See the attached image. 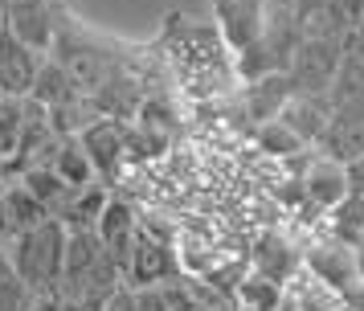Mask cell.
<instances>
[{"mask_svg":"<svg viewBox=\"0 0 364 311\" xmlns=\"http://www.w3.org/2000/svg\"><path fill=\"white\" fill-rule=\"evenodd\" d=\"M9 270L33 295H53L66 275V226L58 217H46L41 226L21 229L4 250Z\"/></svg>","mask_w":364,"mask_h":311,"instance_id":"cell-1","label":"cell"},{"mask_svg":"<svg viewBox=\"0 0 364 311\" xmlns=\"http://www.w3.org/2000/svg\"><path fill=\"white\" fill-rule=\"evenodd\" d=\"M119 275H123L127 287H164L168 278L181 275L176 246L168 242V238H156V233H148V229L139 226L132 250H127V258H123V266H119Z\"/></svg>","mask_w":364,"mask_h":311,"instance_id":"cell-2","label":"cell"},{"mask_svg":"<svg viewBox=\"0 0 364 311\" xmlns=\"http://www.w3.org/2000/svg\"><path fill=\"white\" fill-rule=\"evenodd\" d=\"M299 262L311 270V275H319L323 283H331V287H340V291H348L352 283H356V258H352V246L340 242V238H331L328 229H323V221L299 242Z\"/></svg>","mask_w":364,"mask_h":311,"instance_id":"cell-3","label":"cell"},{"mask_svg":"<svg viewBox=\"0 0 364 311\" xmlns=\"http://www.w3.org/2000/svg\"><path fill=\"white\" fill-rule=\"evenodd\" d=\"M50 58H58V62L70 70V78L78 82L82 90H99L102 82H111L119 74V65H115V53H107L102 46H90V41H78V37H53V46H50Z\"/></svg>","mask_w":364,"mask_h":311,"instance_id":"cell-4","label":"cell"},{"mask_svg":"<svg viewBox=\"0 0 364 311\" xmlns=\"http://www.w3.org/2000/svg\"><path fill=\"white\" fill-rule=\"evenodd\" d=\"M336 70H340V46L328 37H307L295 49L291 86H295V95H328Z\"/></svg>","mask_w":364,"mask_h":311,"instance_id":"cell-5","label":"cell"},{"mask_svg":"<svg viewBox=\"0 0 364 311\" xmlns=\"http://www.w3.org/2000/svg\"><path fill=\"white\" fill-rule=\"evenodd\" d=\"M41 62H46L41 49L25 46L13 33H0V95L4 98H29Z\"/></svg>","mask_w":364,"mask_h":311,"instance_id":"cell-6","label":"cell"},{"mask_svg":"<svg viewBox=\"0 0 364 311\" xmlns=\"http://www.w3.org/2000/svg\"><path fill=\"white\" fill-rule=\"evenodd\" d=\"M0 16H4V33L21 37L25 46L41 49V53H50L58 25H53V13L46 0H0Z\"/></svg>","mask_w":364,"mask_h":311,"instance_id":"cell-7","label":"cell"},{"mask_svg":"<svg viewBox=\"0 0 364 311\" xmlns=\"http://www.w3.org/2000/svg\"><path fill=\"white\" fill-rule=\"evenodd\" d=\"M279 311H344V291L323 283L299 262L291 275L282 278V303Z\"/></svg>","mask_w":364,"mask_h":311,"instance_id":"cell-8","label":"cell"},{"mask_svg":"<svg viewBox=\"0 0 364 311\" xmlns=\"http://www.w3.org/2000/svg\"><path fill=\"white\" fill-rule=\"evenodd\" d=\"M299 180H303V196H307V205L319 209V213L331 209V205L348 193L344 160H336V156H328V152H319V156H311V160L303 164Z\"/></svg>","mask_w":364,"mask_h":311,"instance_id":"cell-9","label":"cell"},{"mask_svg":"<svg viewBox=\"0 0 364 311\" xmlns=\"http://www.w3.org/2000/svg\"><path fill=\"white\" fill-rule=\"evenodd\" d=\"M78 144L86 147V156H90V164H95V172L102 176H111L119 164L127 160V127L119 123V119H95L90 127L78 135Z\"/></svg>","mask_w":364,"mask_h":311,"instance_id":"cell-10","label":"cell"},{"mask_svg":"<svg viewBox=\"0 0 364 311\" xmlns=\"http://www.w3.org/2000/svg\"><path fill=\"white\" fill-rule=\"evenodd\" d=\"M95 233H99L102 250L115 258V266H123V258H127V250H132V242H135V233H139V213H135L127 201L107 196L99 221H95Z\"/></svg>","mask_w":364,"mask_h":311,"instance_id":"cell-11","label":"cell"},{"mask_svg":"<svg viewBox=\"0 0 364 311\" xmlns=\"http://www.w3.org/2000/svg\"><path fill=\"white\" fill-rule=\"evenodd\" d=\"M279 119L295 131L307 147H319L323 131H328V95H291L282 102Z\"/></svg>","mask_w":364,"mask_h":311,"instance_id":"cell-12","label":"cell"},{"mask_svg":"<svg viewBox=\"0 0 364 311\" xmlns=\"http://www.w3.org/2000/svg\"><path fill=\"white\" fill-rule=\"evenodd\" d=\"M299 254H303V250H299V242L282 238L279 229H270V233H262V238L254 242V250H250V266L282 283V278L299 266Z\"/></svg>","mask_w":364,"mask_h":311,"instance_id":"cell-13","label":"cell"},{"mask_svg":"<svg viewBox=\"0 0 364 311\" xmlns=\"http://www.w3.org/2000/svg\"><path fill=\"white\" fill-rule=\"evenodd\" d=\"M0 205H4L9 226H13V238H17L21 229H33V226H41V221L50 217L46 205L25 189V180H21V176H4V180H0Z\"/></svg>","mask_w":364,"mask_h":311,"instance_id":"cell-14","label":"cell"},{"mask_svg":"<svg viewBox=\"0 0 364 311\" xmlns=\"http://www.w3.org/2000/svg\"><path fill=\"white\" fill-rule=\"evenodd\" d=\"M74 95H82V86L70 78V70L58 62V58H50V53H46V62H41V70H37V82H33V90H29V98H33V102H41V107L50 111V107L70 102ZM86 95H90V90H86Z\"/></svg>","mask_w":364,"mask_h":311,"instance_id":"cell-15","label":"cell"},{"mask_svg":"<svg viewBox=\"0 0 364 311\" xmlns=\"http://www.w3.org/2000/svg\"><path fill=\"white\" fill-rule=\"evenodd\" d=\"M295 95V86H291V74H266L258 78L254 86H246V111L254 123H266V119H274L282 111V102Z\"/></svg>","mask_w":364,"mask_h":311,"instance_id":"cell-16","label":"cell"},{"mask_svg":"<svg viewBox=\"0 0 364 311\" xmlns=\"http://www.w3.org/2000/svg\"><path fill=\"white\" fill-rule=\"evenodd\" d=\"M13 176L25 180V189H29V193L46 205V213H50V217H62V213H66V205H70V196L78 193V189H70V184L58 176L53 168H21V172H13Z\"/></svg>","mask_w":364,"mask_h":311,"instance_id":"cell-17","label":"cell"},{"mask_svg":"<svg viewBox=\"0 0 364 311\" xmlns=\"http://www.w3.org/2000/svg\"><path fill=\"white\" fill-rule=\"evenodd\" d=\"M233 299H237L242 307H254V311H279L282 283L262 275V270H254V266H246V275L237 278V287H233Z\"/></svg>","mask_w":364,"mask_h":311,"instance_id":"cell-18","label":"cell"},{"mask_svg":"<svg viewBox=\"0 0 364 311\" xmlns=\"http://www.w3.org/2000/svg\"><path fill=\"white\" fill-rule=\"evenodd\" d=\"M53 172L66 180L70 189H86V184H95L99 172H95V164L86 156V147L78 144V135H66L62 144H58V156H53Z\"/></svg>","mask_w":364,"mask_h":311,"instance_id":"cell-19","label":"cell"},{"mask_svg":"<svg viewBox=\"0 0 364 311\" xmlns=\"http://www.w3.org/2000/svg\"><path fill=\"white\" fill-rule=\"evenodd\" d=\"M323 229H328L331 238H340V242L352 246L364 233V196L344 193L331 209H323Z\"/></svg>","mask_w":364,"mask_h":311,"instance_id":"cell-20","label":"cell"},{"mask_svg":"<svg viewBox=\"0 0 364 311\" xmlns=\"http://www.w3.org/2000/svg\"><path fill=\"white\" fill-rule=\"evenodd\" d=\"M258 147H262L266 156H274V160H291V156H303V152H307V144L282 123L279 115L266 119V123H258Z\"/></svg>","mask_w":364,"mask_h":311,"instance_id":"cell-21","label":"cell"},{"mask_svg":"<svg viewBox=\"0 0 364 311\" xmlns=\"http://www.w3.org/2000/svg\"><path fill=\"white\" fill-rule=\"evenodd\" d=\"M21 127H25V98H0V160H4V168L13 164L21 147Z\"/></svg>","mask_w":364,"mask_h":311,"instance_id":"cell-22","label":"cell"},{"mask_svg":"<svg viewBox=\"0 0 364 311\" xmlns=\"http://www.w3.org/2000/svg\"><path fill=\"white\" fill-rule=\"evenodd\" d=\"M135 311H168V287H132Z\"/></svg>","mask_w":364,"mask_h":311,"instance_id":"cell-23","label":"cell"},{"mask_svg":"<svg viewBox=\"0 0 364 311\" xmlns=\"http://www.w3.org/2000/svg\"><path fill=\"white\" fill-rule=\"evenodd\" d=\"M344 176H348V193L364 196V152H356V156L344 160Z\"/></svg>","mask_w":364,"mask_h":311,"instance_id":"cell-24","label":"cell"},{"mask_svg":"<svg viewBox=\"0 0 364 311\" xmlns=\"http://www.w3.org/2000/svg\"><path fill=\"white\" fill-rule=\"evenodd\" d=\"M99 311H135V291L127 287V283H119L115 291L102 299V307H99Z\"/></svg>","mask_w":364,"mask_h":311,"instance_id":"cell-25","label":"cell"},{"mask_svg":"<svg viewBox=\"0 0 364 311\" xmlns=\"http://www.w3.org/2000/svg\"><path fill=\"white\" fill-rule=\"evenodd\" d=\"M344 311H364V278H356L344 291Z\"/></svg>","mask_w":364,"mask_h":311,"instance_id":"cell-26","label":"cell"},{"mask_svg":"<svg viewBox=\"0 0 364 311\" xmlns=\"http://www.w3.org/2000/svg\"><path fill=\"white\" fill-rule=\"evenodd\" d=\"M352 258H356V278H364V233L352 242Z\"/></svg>","mask_w":364,"mask_h":311,"instance_id":"cell-27","label":"cell"},{"mask_svg":"<svg viewBox=\"0 0 364 311\" xmlns=\"http://www.w3.org/2000/svg\"><path fill=\"white\" fill-rule=\"evenodd\" d=\"M13 242V226H9V217H4V205H0V250H9Z\"/></svg>","mask_w":364,"mask_h":311,"instance_id":"cell-28","label":"cell"},{"mask_svg":"<svg viewBox=\"0 0 364 311\" xmlns=\"http://www.w3.org/2000/svg\"><path fill=\"white\" fill-rule=\"evenodd\" d=\"M9 275V258H4V250H0V278Z\"/></svg>","mask_w":364,"mask_h":311,"instance_id":"cell-29","label":"cell"},{"mask_svg":"<svg viewBox=\"0 0 364 311\" xmlns=\"http://www.w3.org/2000/svg\"><path fill=\"white\" fill-rule=\"evenodd\" d=\"M4 176H9V168H4V160H0V180H4Z\"/></svg>","mask_w":364,"mask_h":311,"instance_id":"cell-30","label":"cell"},{"mask_svg":"<svg viewBox=\"0 0 364 311\" xmlns=\"http://www.w3.org/2000/svg\"><path fill=\"white\" fill-rule=\"evenodd\" d=\"M233 311H254V307H242V303H237V307H233Z\"/></svg>","mask_w":364,"mask_h":311,"instance_id":"cell-31","label":"cell"},{"mask_svg":"<svg viewBox=\"0 0 364 311\" xmlns=\"http://www.w3.org/2000/svg\"><path fill=\"white\" fill-rule=\"evenodd\" d=\"M0 98H4V95H0Z\"/></svg>","mask_w":364,"mask_h":311,"instance_id":"cell-32","label":"cell"}]
</instances>
